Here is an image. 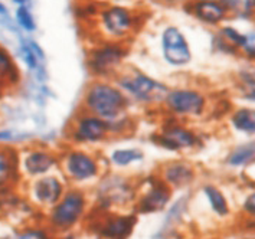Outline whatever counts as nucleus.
I'll list each match as a JSON object with an SVG mask.
<instances>
[{
    "label": "nucleus",
    "instance_id": "f257e3e1",
    "mask_svg": "<svg viewBox=\"0 0 255 239\" xmlns=\"http://www.w3.org/2000/svg\"><path fill=\"white\" fill-rule=\"evenodd\" d=\"M131 107L114 81L94 80L84 90L80 110L104 120L110 125L131 117Z\"/></svg>",
    "mask_w": 255,
    "mask_h": 239
},
{
    "label": "nucleus",
    "instance_id": "f03ea898",
    "mask_svg": "<svg viewBox=\"0 0 255 239\" xmlns=\"http://www.w3.org/2000/svg\"><path fill=\"white\" fill-rule=\"evenodd\" d=\"M104 163L107 164L106 157L93 148L68 144L64 148H59L61 174L74 186L90 185L95 180H100V177L106 173Z\"/></svg>",
    "mask_w": 255,
    "mask_h": 239
},
{
    "label": "nucleus",
    "instance_id": "7ed1b4c3",
    "mask_svg": "<svg viewBox=\"0 0 255 239\" xmlns=\"http://www.w3.org/2000/svg\"><path fill=\"white\" fill-rule=\"evenodd\" d=\"M114 82L131 106L143 108H160L166 94L169 93V87L166 84L151 78L138 69L120 72L114 78Z\"/></svg>",
    "mask_w": 255,
    "mask_h": 239
},
{
    "label": "nucleus",
    "instance_id": "20e7f679",
    "mask_svg": "<svg viewBox=\"0 0 255 239\" xmlns=\"http://www.w3.org/2000/svg\"><path fill=\"white\" fill-rule=\"evenodd\" d=\"M65 143L68 146L93 148L107 143L110 137L107 122L90 113L78 108L71 117L65 128Z\"/></svg>",
    "mask_w": 255,
    "mask_h": 239
},
{
    "label": "nucleus",
    "instance_id": "39448f33",
    "mask_svg": "<svg viewBox=\"0 0 255 239\" xmlns=\"http://www.w3.org/2000/svg\"><path fill=\"white\" fill-rule=\"evenodd\" d=\"M59 169V150L46 144L27 143L19 147V170L23 179H38Z\"/></svg>",
    "mask_w": 255,
    "mask_h": 239
},
{
    "label": "nucleus",
    "instance_id": "423d86ee",
    "mask_svg": "<svg viewBox=\"0 0 255 239\" xmlns=\"http://www.w3.org/2000/svg\"><path fill=\"white\" fill-rule=\"evenodd\" d=\"M128 49L123 42H106L88 52L87 65L97 80H111L121 72Z\"/></svg>",
    "mask_w": 255,
    "mask_h": 239
},
{
    "label": "nucleus",
    "instance_id": "0eeeda50",
    "mask_svg": "<svg viewBox=\"0 0 255 239\" xmlns=\"http://www.w3.org/2000/svg\"><path fill=\"white\" fill-rule=\"evenodd\" d=\"M88 206V198L80 187L67 189L64 196L49 211V225L56 231H68L84 219Z\"/></svg>",
    "mask_w": 255,
    "mask_h": 239
},
{
    "label": "nucleus",
    "instance_id": "6e6552de",
    "mask_svg": "<svg viewBox=\"0 0 255 239\" xmlns=\"http://www.w3.org/2000/svg\"><path fill=\"white\" fill-rule=\"evenodd\" d=\"M98 26L106 42H126L137 27L133 10L124 6H107L98 12Z\"/></svg>",
    "mask_w": 255,
    "mask_h": 239
},
{
    "label": "nucleus",
    "instance_id": "1a4fd4ad",
    "mask_svg": "<svg viewBox=\"0 0 255 239\" xmlns=\"http://www.w3.org/2000/svg\"><path fill=\"white\" fill-rule=\"evenodd\" d=\"M160 108L173 120L195 119L205 113L206 98L193 88H169Z\"/></svg>",
    "mask_w": 255,
    "mask_h": 239
},
{
    "label": "nucleus",
    "instance_id": "9d476101",
    "mask_svg": "<svg viewBox=\"0 0 255 239\" xmlns=\"http://www.w3.org/2000/svg\"><path fill=\"white\" fill-rule=\"evenodd\" d=\"M97 195L100 200V208L110 209L113 206L120 208L130 203L135 196L134 183L123 173H104L100 177Z\"/></svg>",
    "mask_w": 255,
    "mask_h": 239
},
{
    "label": "nucleus",
    "instance_id": "9b49d317",
    "mask_svg": "<svg viewBox=\"0 0 255 239\" xmlns=\"http://www.w3.org/2000/svg\"><path fill=\"white\" fill-rule=\"evenodd\" d=\"M151 141L154 146L160 147L164 151L182 153L198 146L199 137L190 128L173 120L170 122L163 124L160 128L151 135Z\"/></svg>",
    "mask_w": 255,
    "mask_h": 239
},
{
    "label": "nucleus",
    "instance_id": "f8f14e48",
    "mask_svg": "<svg viewBox=\"0 0 255 239\" xmlns=\"http://www.w3.org/2000/svg\"><path fill=\"white\" fill-rule=\"evenodd\" d=\"M161 53L172 67H185L192 61V51L186 36L177 26H167L161 33Z\"/></svg>",
    "mask_w": 255,
    "mask_h": 239
},
{
    "label": "nucleus",
    "instance_id": "ddd939ff",
    "mask_svg": "<svg viewBox=\"0 0 255 239\" xmlns=\"http://www.w3.org/2000/svg\"><path fill=\"white\" fill-rule=\"evenodd\" d=\"M29 192L33 200L42 208H52L67 192L65 179L56 173H51L30 180Z\"/></svg>",
    "mask_w": 255,
    "mask_h": 239
},
{
    "label": "nucleus",
    "instance_id": "4468645a",
    "mask_svg": "<svg viewBox=\"0 0 255 239\" xmlns=\"http://www.w3.org/2000/svg\"><path fill=\"white\" fill-rule=\"evenodd\" d=\"M144 192L138 200V212L156 213L163 211L172 199V189L167 186L157 174L144 179Z\"/></svg>",
    "mask_w": 255,
    "mask_h": 239
},
{
    "label": "nucleus",
    "instance_id": "2eb2a0df",
    "mask_svg": "<svg viewBox=\"0 0 255 239\" xmlns=\"http://www.w3.org/2000/svg\"><path fill=\"white\" fill-rule=\"evenodd\" d=\"M134 226L133 215H107L95 226V232L103 239H127L133 234Z\"/></svg>",
    "mask_w": 255,
    "mask_h": 239
},
{
    "label": "nucleus",
    "instance_id": "dca6fc26",
    "mask_svg": "<svg viewBox=\"0 0 255 239\" xmlns=\"http://www.w3.org/2000/svg\"><path fill=\"white\" fill-rule=\"evenodd\" d=\"M156 174L170 189H180L193 182L195 169L185 160H169L161 164Z\"/></svg>",
    "mask_w": 255,
    "mask_h": 239
},
{
    "label": "nucleus",
    "instance_id": "f3484780",
    "mask_svg": "<svg viewBox=\"0 0 255 239\" xmlns=\"http://www.w3.org/2000/svg\"><path fill=\"white\" fill-rule=\"evenodd\" d=\"M20 179L19 147L0 146V189L9 187Z\"/></svg>",
    "mask_w": 255,
    "mask_h": 239
},
{
    "label": "nucleus",
    "instance_id": "a211bd4d",
    "mask_svg": "<svg viewBox=\"0 0 255 239\" xmlns=\"http://www.w3.org/2000/svg\"><path fill=\"white\" fill-rule=\"evenodd\" d=\"M146 160V151L138 146H121L110 150L106 157L108 166L119 170L130 169L135 164H141Z\"/></svg>",
    "mask_w": 255,
    "mask_h": 239
},
{
    "label": "nucleus",
    "instance_id": "6ab92c4d",
    "mask_svg": "<svg viewBox=\"0 0 255 239\" xmlns=\"http://www.w3.org/2000/svg\"><path fill=\"white\" fill-rule=\"evenodd\" d=\"M190 12L206 25H218L228 16V10L221 0H195L190 4Z\"/></svg>",
    "mask_w": 255,
    "mask_h": 239
},
{
    "label": "nucleus",
    "instance_id": "aec40b11",
    "mask_svg": "<svg viewBox=\"0 0 255 239\" xmlns=\"http://www.w3.org/2000/svg\"><path fill=\"white\" fill-rule=\"evenodd\" d=\"M22 82V72L14 61L13 55L7 48L0 45V84L6 87V90L17 88Z\"/></svg>",
    "mask_w": 255,
    "mask_h": 239
},
{
    "label": "nucleus",
    "instance_id": "412c9836",
    "mask_svg": "<svg viewBox=\"0 0 255 239\" xmlns=\"http://www.w3.org/2000/svg\"><path fill=\"white\" fill-rule=\"evenodd\" d=\"M255 161V140L234 147L227 156V164L231 167H244Z\"/></svg>",
    "mask_w": 255,
    "mask_h": 239
},
{
    "label": "nucleus",
    "instance_id": "4be33fe9",
    "mask_svg": "<svg viewBox=\"0 0 255 239\" xmlns=\"http://www.w3.org/2000/svg\"><path fill=\"white\" fill-rule=\"evenodd\" d=\"M231 125L240 133L254 135L255 134V110L250 107H242L232 113Z\"/></svg>",
    "mask_w": 255,
    "mask_h": 239
},
{
    "label": "nucleus",
    "instance_id": "5701e85b",
    "mask_svg": "<svg viewBox=\"0 0 255 239\" xmlns=\"http://www.w3.org/2000/svg\"><path fill=\"white\" fill-rule=\"evenodd\" d=\"M203 193H205L206 199L209 200V205L214 209V212L218 213L219 216L228 215V202H227L225 196L222 195V192L218 187L212 186V185H206L203 187Z\"/></svg>",
    "mask_w": 255,
    "mask_h": 239
},
{
    "label": "nucleus",
    "instance_id": "b1692460",
    "mask_svg": "<svg viewBox=\"0 0 255 239\" xmlns=\"http://www.w3.org/2000/svg\"><path fill=\"white\" fill-rule=\"evenodd\" d=\"M14 23L19 26V29H22L26 33H32L38 29L35 16L32 13L30 7L27 6H19L14 10Z\"/></svg>",
    "mask_w": 255,
    "mask_h": 239
},
{
    "label": "nucleus",
    "instance_id": "393cba45",
    "mask_svg": "<svg viewBox=\"0 0 255 239\" xmlns=\"http://www.w3.org/2000/svg\"><path fill=\"white\" fill-rule=\"evenodd\" d=\"M221 38H222L224 45H228L235 49H241L244 40H245V33H241L235 27L225 26L221 29Z\"/></svg>",
    "mask_w": 255,
    "mask_h": 239
},
{
    "label": "nucleus",
    "instance_id": "a878e982",
    "mask_svg": "<svg viewBox=\"0 0 255 239\" xmlns=\"http://www.w3.org/2000/svg\"><path fill=\"white\" fill-rule=\"evenodd\" d=\"M12 239H52L46 228H26L17 232Z\"/></svg>",
    "mask_w": 255,
    "mask_h": 239
},
{
    "label": "nucleus",
    "instance_id": "bb28decb",
    "mask_svg": "<svg viewBox=\"0 0 255 239\" xmlns=\"http://www.w3.org/2000/svg\"><path fill=\"white\" fill-rule=\"evenodd\" d=\"M242 97L255 103V75L248 74L242 77Z\"/></svg>",
    "mask_w": 255,
    "mask_h": 239
},
{
    "label": "nucleus",
    "instance_id": "cd10ccee",
    "mask_svg": "<svg viewBox=\"0 0 255 239\" xmlns=\"http://www.w3.org/2000/svg\"><path fill=\"white\" fill-rule=\"evenodd\" d=\"M241 51L250 59L255 61V32L251 33H245V40H244V45H242Z\"/></svg>",
    "mask_w": 255,
    "mask_h": 239
},
{
    "label": "nucleus",
    "instance_id": "c85d7f7f",
    "mask_svg": "<svg viewBox=\"0 0 255 239\" xmlns=\"http://www.w3.org/2000/svg\"><path fill=\"white\" fill-rule=\"evenodd\" d=\"M244 209L251 215H255V192L251 193L247 199H245V203H244Z\"/></svg>",
    "mask_w": 255,
    "mask_h": 239
},
{
    "label": "nucleus",
    "instance_id": "c756f323",
    "mask_svg": "<svg viewBox=\"0 0 255 239\" xmlns=\"http://www.w3.org/2000/svg\"><path fill=\"white\" fill-rule=\"evenodd\" d=\"M0 17H9V10H7V7H6V4L0 0Z\"/></svg>",
    "mask_w": 255,
    "mask_h": 239
},
{
    "label": "nucleus",
    "instance_id": "7c9ffc66",
    "mask_svg": "<svg viewBox=\"0 0 255 239\" xmlns=\"http://www.w3.org/2000/svg\"><path fill=\"white\" fill-rule=\"evenodd\" d=\"M14 4H16V7H19V6H27V7H30V4H32V0H12Z\"/></svg>",
    "mask_w": 255,
    "mask_h": 239
},
{
    "label": "nucleus",
    "instance_id": "2f4dec72",
    "mask_svg": "<svg viewBox=\"0 0 255 239\" xmlns=\"http://www.w3.org/2000/svg\"><path fill=\"white\" fill-rule=\"evenodd\" d=\"M161 3H167V4H172V3H179V1H185V0H159Z\"/></svg>",
    "mask_w": 255,
    "mask_h": 239
},
{
    "label": "nucleus",
    "instance_id": "473e14b6",
    "mask_svg": "<svg viewBox=\"0 0 255 239\" xmlns=\"http://www.w3.org/2000/svg\"><path fill=\"white\" fill-rule=\"evenodd\" d=\"M58 239H75V237L74 235H64V237H61V238Z\"/></svg>",
    "mask_w": 255,
    "mask_h": 239
}]
</instances>
